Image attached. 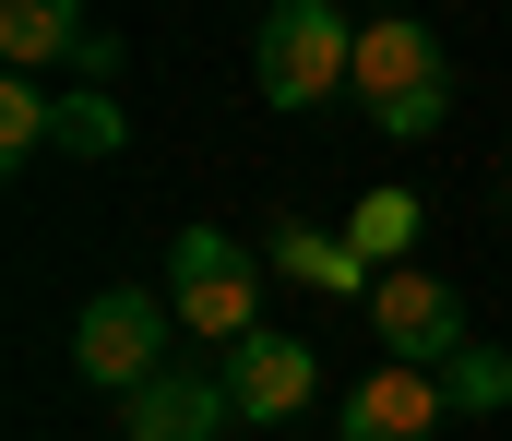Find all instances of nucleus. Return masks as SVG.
Listing matches in <instances>:
<instances>
[{
  "label": "nucleus",
  "instance_id": "2",
  "mask_svg": "<svg viewBox=\"0 0 512 441\" xmlns=\"http://www.w3.org/2000/svg\"><path fill=\"white\" fill-rule=\"evenodd\" d=\"M251 72H262V108H322L358 84V24L334 0H274L251 36Z\"/></svg>",
  "mask_w": 512,
  "mask_h": 441
},
{
  "label": "nucleus",
  "instance_id": "3",
  "mask_svg": "<svg viewBox=\"0 0 512 441\" xmlns=\"http://www.w3.org/2000/svg\"><path fill=\"white\" fill-rule=\"evenodd\" d=\"M167 310H179V334H203V346H251L262 334V263L227 227H179V251H167Z\"/></svg>",
  "mask_w": 512,
  "mask_h": 441
},
{
  "label": "nucleus",
  "instance_id": "11",
  "mask_svg": "<svg viewBox=\"0 0 512 441\" xmlns=\"http://www.w3.org/2000/svg\"><path fill=\"white\" fill-rule=\"evenodd\" d=\"M84 36H96V24H84L72 0H12V12H0V60H12V72H36V60H84Z\"/></svg>",
  "mask_w": 512,
  "mask_h": 441
},
{
  "label": "nucleus",
  "instance_id": "10",
  "mask_svg": "<svg viewBox=\"0 0 512 441\" xmlns=\"http://www.w3.org/2000/svg\"><path fill=\"white\" fill-rule=\"evenodd\" d=\"M417 227H429V203H417V191H358V215H346V251H358L370 275H405Z\"/></svg>",
  "mask_w": 512,
  "mask_h": 441
},
{
  "label": "nucleus",
  "instance_id": "8",
  "mask_svg": "<svg viewBox=\"0 0 512 441\" xmlns=\"http://www.w3.org/2000/svg\"><path fill=\"white\" fill-rule=\"evenodd\" d=\"M441 406H453V394H441V370H393V358H382V370L346 394L334 441H429V430H441Z\"/></svg>",
  "mask_w": 512,
  "mask_h": 441
},
{
  "label": "nucleus",
  "instance_id": "13",
  "mask_svg": "<svg viewBox=\"0 0 512 441\" xmlns=\"http://www.w3.org/2000/svg\"><path fill=\"white\" fill-rule=\"evenodd\" d=\"M441 394H453L465 418H501V406H512V358H501V346H465V358L441 370Z\"/></svg>",
  "mask_w": 512,
  "mask_h": 441
},
{
  "label": "nucleus",
  "instance_id": "12",
  "mask_svg": "<svg viewBox=\"0 0 512 441\" xmlns=\"http://www.w3.org/2000/svg\"><path fill=\"white\" fill-rule=\"evenodd\" d=\"M36 144H60V96L24 84V72H0V167H24Z\"/></svg>",
  "mask_w": 512,
  "mask_h": 441
},
{
  "label": "nucleus",
  "instance_id": "5",
  "mask_svg": "<svg viewBox=\"0 0 512 441\" xmlns=\"http://www.w3.org/2000/svg\"><path fill=\"white\" fill-rule=\"evenodd\" d=\"M370 334H382V358L393 370H453L477 334H465V298L441 287V275H382V298H370Z\"/></svg>",
  "mask_w": 512,
  "mask_h": 441
},
{
  "label": "nucleus",
  "instance_id": "1",
  "mask_svg": "<svg viewBox=\"0 0 512 441\" xmlns=\"http://www.w3.org/2000/svg\"><path fill=\"white\" fill-rule=\"evenodd\" d=\"M346 96L382 120L393 144H429V132L453 120V48H441V24H417V12L358 24V84H346Z\"/></svg>",
  "mask_w": 512,
  "mask_h": 441
},
{
  "label": "nucleus",
  "instance_id": "4",
  "mask_svg": "<svg viewBox=\"0 0 512 441\" xmlns=\"http://www.w3.org/2000/svg\"><path fill=\"white\" fill-rule=\"evenodd\" d=\"M167 322H179V310H167L155 287H96V298H84V322H72V370L108 382V394L131 406V394L167 370Z\"/></svg>",
  "mask_w": 512,
  "mask_h": 441
},
{
  "label": "nucleus",
  "instance_id": "9",
  "mask_svg": "<svg viewBox=\"0 0 512 441\" xmlns=\"http://www.w3.org/2000/svg\"><path fill=\"white\" fill-rule=\"evenodd\" d=\"M262 263H274L286 287H322V298H382V275L346 251V227H310V215H274V227H262Z\"/></svg>",
  "mask_w": 512,
  "mask_h": 441
},
{
  "label": "nucleus",
  "instance_id": "14",
  "mask_svg": "<svg viewBox=\"0 0 512 441\" xmlns=\"http://www.w3.org/2000/svg\"><path fill=\"white\" fill-rule=\"evenodd\" d=\"M131 144V120H120V96H60V155H120Z\"/></svg>",
  "mask_w": 512,
  "mask_h": 441
},
{
  "label": "nucleus",
  "instance_id": "7",
  "mask_svg": "<svg viewBox=\"0 0 512 441\" xmlns=\"http://www.w3.org/2000/svg\"><path fill=\"white\" fill-rule=\"evenodd\" d=\"M310 382H322V358L298 346V334H251V346H227V406L274 430V418H298L310 406Z\"/></svg>",
  "mask_w": 512,
  "mask_h": 441
},
{
  "label": "nucleus",
  "instance_id": "6",
  "mask_svg": "<svg viewBox=\"0 0 512 441\" xmlns=\"http://www.w3.org/2000/svg\"><path fill=\"white\" fill-rule=\"evenodd\" d=\"M227 418H239V406H227V370H191V358H167V370L120 406L131 441H215Z\"/></svg>",
  "mask_w": 512,
  "mask_h": 441
}]
</instances>
